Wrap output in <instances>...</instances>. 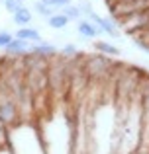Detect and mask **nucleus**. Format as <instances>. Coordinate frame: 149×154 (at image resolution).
<instances>
[{"mask_svg": "<svg viewBox=\"0 0 149 154\" xmlns=\"http://www.w3.org/2000/svg\"><path fill=\"white\" fill-rule=\"evenodd\" d=\"M88 20H90V22L94 23V26L98 27L102 33H108L110 37H114V39H120V37H122V31H120L118 23H116L112 18H104V16H98L96 12H92V14L88 16Z\"/></svg>", "mask_w": 149, "mask_h": 154, "instance_id": "2", "label": "nucleus"}, {"mask_svg": "<svg viewBox=\"0 0 149 154\" xmlns=\"http://www.w3.org/2000/svg\"><path fill=\"white\" fill-rule=\"evenodd\" d=\"M14 37H18V39H24V41H28V43L41 41V33H39V29H37V27H31V26L18 27V31L14 33Z\"/></svg>", "mask_w": 149, "mask_h": 154, "instance_id": "7", "label": "nucleus"}, {"mask_svg": "<svg viewBox=\"0 0 149 154\" xmlns=\"http://www.w3.org/2000/svg\"><path fill=\"white\" fill-rule=\"evenodd\" d=\"M34 10H35L37 16H41V18H45V20L55 14V10H51V8L47 6V4H43L41 0H34Z\"/></svg>", "mask_w": 149, "mask_h": 154, "instance_id": "11", "label": "nucleus"}, {"mask_svg": "<svg viewBox=\"0 0 149 154\" xmlns=\"http://www.w3.org/2000/svg\"><path fill=\"white\" fill-rule=\"evenodd\" d=\"M12 39H14V35H12L8 29H0V49H4Z\"/></svg>", "mask_w": 149, "mask_h": 154, "instance_id": "16", "label": "nucleus"}, {"mask_svg": "<svg viewBox=\"0 0 149 154\" xmlns=\"http://www.w3.org/2000/svg\"><path fill=\"white\" fill-rule=\"evenodd\" d=\"M59 12H61V14L65 16L67 20H69V22H79L80 16H83V14H80V10H79V6H76V4H73V2H71L69 6H65L63 10H59Z\"/></svg>", "mask_w": 149, "mask_h": 154, "instance_id": "10", "label": "nucleus"}, {"mask_svg": "<svg viewBox=\"0 0 149 154\" xmlns=\"http://www.w3.org/2000/svg\"><path fill=\"white\" fill-rule=\"evenodd\" d=\"M30 53L35 57H43V59H53V57L59 55L57 47L49 41H35V43H30Z\"/></svg>", "mask_w": 149, "mask_h": 154, "instance_id": "3", "label": "nucleus"}, {"mask_svg": "<svg viewBox=\"0 0 149 154\" xmlns=\"http://www.w3.org/2000/svg\"><path fill=\"white\" fill-rule=\"evenodd\" d=\"M41 2H43V4H47V6H49L51 10L57 12V10H63L65 6H69L71 0H41Z\"/></svg>", "mask_w": 149, "mask_h": 154, "instance_id": "13", "label": "nucleus"}, {"mask_svg": "<svg viewBox=\"0 0 149 154\" xmlns=\"http://www.w3.org/2000/svg\"><path fill=\"white\" fill-rule=\"evenodd\" d=\"M76 31H79V35L83 39H98V35L102 33L90 20H79L76 22Z\"/></svg>", "mask_w": 149, "mask_h": 154, "instance_id": "5", "label": "nucleus"}, {"mask_svg": "<svg viewBox=\"0 0 149 154\" xmlns=\"http://www.w3.org/2000/svg\"><path fill=\"white\" fill-rule=\"evenodd\" d=\"M47 26L53 27V29H65V27L69 26V20H67L61 12H55L53 16H49V18H47Z\"/></svg>", "mask_w": 149, "mask_h": 154, "instance_id": "9", "label": "nucleus"}, {"mask_svg": "<svg viewBox=\"0 0 149 154\" xmlns=\"http://www.w3.org/2000/svg\"><path fill=\"white\" fill-rule=\"evenodd\" d=\"M0 154H12L10 148H4V146H0Z\"/></svg>", "mask_w": 149, "mask_h": 154, "instance_id": "17", "label": "nucleus"}, {"mask_svg": "<svg viewBox=\"0 0 149 154\" xmlns=\"http://www.w3.org/2000/svg\"><path fill=\"white\" fill-rule=\"evenodd\" d=\"M76 6H79V10H80V14H83V16H90L92 12H94V8H92V4L88 2V0H80Z\"/></svg>", "mask_w": 149, "mask_h": 154, "instance_id": "15", "label": "nucleus"}, {"mask_svg": "<svg viewBox=\"0 0 149 154\" xmlns=\"http://www.w3.org/2000/svg\"><path fill=\"white\" fill-rule=\"evenodd\" d=\"M12 20H14V23L18 27H26V26H30L31 20H34V12H31L28 6H24V8H20L18 12L12 14Z\"/></svg>", "mask_w": 149, "mask_h": 154, "instance_id": "8", "label": "nucleus"}, {"mask_svg": "<svg viewBox=\"0 0 149 154\" xmlns=\"http://www.w3.org/2000/svg\"><path fill=\"white\" fill-rule=\"evenodd\" d=\"M92 49L96 53H100V55H106V57H120L122 55L120 47H116L114 43H110V41H104V39H94Z\"/></svg>", "mask_w": 149, "mask_h": 154, "instance_id": "6", "label": "nucleus"}, {"mask_svg": "<svg viewBox=\"0 0 149 154\" xmlns=\"http://www.w3.org/2000/svg\"><path fill=\"white\" fill-rule=\"evenodd\" d=\"M59 55L65 57V59H75V57H79V49H76V45H73V43H65L61 47V51H59Z\"/></svg>", "mask_w": 149, "mask_h": 154, "instance_id": "12", "label": "nucleus"}, {"mask_svg": "<svg viewBox=\"0 0 149 154\" xmlns=\"http://www.w3.org/2000/svg\"><path fill=\"white\" fill-rule=\"evenodd\" d=\"M26 4H24V0H8V2H4V8H6L10 14H14V12H18L20 8H24Z\"/></svg>", "mask_w": 149, "mask_h": 154, "instance_id": "14", "label": "nucleus"}, {"mask_svg": "<svg viewBox=\"0 0 149 154\" xmlns=\"http://www.w3.org/2000/svg\"><path fill=\"white\" fill-rule=\"evenodd\" d=\"M2 51H4V55H6V57H14V59H16V57H24V55L30 53V43L24 41V39L14 37Z\"/></svg>", "mask_w": 149, "mask_h": 154, "instance_id": "4", "label": "nucleus"}, {"mask_svg": "<svg viewBox=\"0 0 149 154\" xmlns=\"http://www.w3.org/2000/svg\"><path fill=\"white\" fill-rule=\"evenodd\" d=\"M2 2H8V0H2Z\"/></svg>", "mask_w": 149, "mask_h": 154, "instance_id": "18", "label": "nucleus"}, {"mask_svg": "<svg viewBox=\"0 0 149 154\" xmlns=\"http://www.w3.org/2000/svg\"><path fill=\"white\" fill-rule=\"evenodd\" d=\"M110 70V63L104 55H96V57H88L86 63H84V74L90 76V78H98L104 76Z\"/></svg>", "mask_w": 149, "mask_h": 154, "instance_id": "1", "label": "nucleus"}]
</instances>
